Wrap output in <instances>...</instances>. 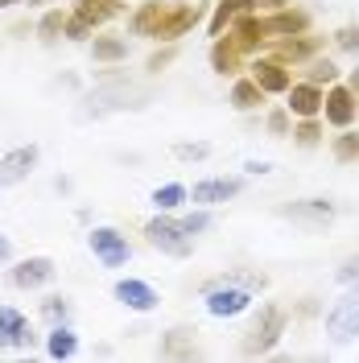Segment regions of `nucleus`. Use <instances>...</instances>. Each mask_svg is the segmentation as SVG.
I'll list each match as a JSON object with an SVG mask.
<instances>
[{
    "instance_id": "nucleus-1",
    "label": "nucleus",
    "mask_w": 359,
    "mask_h": 363,
    "mask_svg": "<svg viewBox=\"0 0 359 363\" xmlns=\"http://www.w3.org/2000/svg\"><path fill=\"white\" fill-rule=\"evenodd\" d=\"M285 330V310H277V306H265L260 310V318H256V326L248 330L244 339V351L248 355H260V351H269L272 342H277V335Z\"/></svg>"
},
{
    "instance_id": "nucleus-2",
    "label": "nucleus",
    "mask_w": 359,
    "mask_h": 363,
    "mask_svg": "<svg viewBox=\"0 0 359 363\" xmlns=\"http://www.w3.org/2000/svg\"><path fill=\"white\" fill-rule=\"evenodd\" d=\"M326 335L335 342H347L359 335V294H347L343 301H335V310L326 314Z\"/></svg>"
},
{
    "instance_id": "nucleus-3",
    "label": "nucleus",
    "mask_w": 359,
    "mask_h": 363,
    "mask_svg": "<svg viewBox=\"0 0 359 363\" xmlns=\"http://www.w3.org/2000/svg\"><path fill=\"white\" fill-rule=\"evenodd\" d=\"M248 301L252 297L244 294V289H236V285H215V289H206V310L215 318H236V314H244L248 310Z\"/></svg>"
},
{
    "instance_id": "nucleus-4",
    "label": "nucleus",
    "mask_w": 359,
    "mask_h": 363,
    "mask_svg": "<svg viewBox=\"0 0 359 363\" xmlns=\"http://www.w3.org/2000/svg\"><path fill=\"white\" fill-rule=\"evenodd\" d=\"M149 231V240L158 244V248H165L170 256H186L190 252V240H186V227L182 223H170V219H153V223L145 227Z\"/></svg>"
},
{
    "instance_id": "nucleus-5",
    "label": "nucleus",
    "mask_w": 359,
    "mask_h": 363,
    "mask_svg": "<svg viewBox=\"0 0 359 363\" xmlns=\"http://www.w3.org/2000/svg\"><path fill=\"white\" fill-rule=\"evenodd\" d=\"M91 248H95V256H99L108 269H116V264L128 260V244H124V235H116L112 227H95V231H91Z\"/></svg>"
},
{
    "instance_id": "nucleus-6",
    "label": "nucleus",
    "mask_w": 359,
    "mask_h": 363,
    "mask_svg": "<svg viewBox=\"0 0 359 363\" xmlns=\"http://www.w3.org/2000/svg\"><path fill=\"white\" fill-rule=\"evenodd\" d=\"M33 161H38V149L29 145V149H13L9 157H0V186H13V182H21L29 169H33Z\"/></svg>"
},
{
    "instance_id": "nucleus-7",
    "label": "nucleus",
    "mask_w": 359,
    "mask_h": 363,
    "mask_svg": "<svg viewBox=\"0 0 359 363\" xmlns=\"http://www.w3.org/2000/svg\"><path fill=\"white\" fill-rule=\"evenodd\" d=\"M54 277V264L45 260V256H33V260H25L21 269H13V281L21 285V289H38Z\"/></svg>"
},
{
    "instance_id": "nucleus-8",
    "label": "nucleus",
    "mask_w": 359,
    "mask_h": 363,
    "mask_svg": "<svg viewBox=\"0 0 359 363\" xmlns=\"http://www.w3.org/2000/svg\"><path fill=\"white\" fill-rule=\"evenodd\" d=\"M116 297H120L124 306H133V310H153V306H158V294H153L149 285H140V281H120V285H116Z\"/></svg>"
},
{
    "instance_id": "nucleus-9",
    "label": "nucleus",
    "mask_w": 359,
    "mask_h": 363,
    "mask_svg": "<svg viewBox=\"0 0 359 363\" xmlns=\"http://www.w3.org/2000/svg\"><path fill=\"white\" fill-rule=\"evenodd\" d=\"M0 342H13V347L29 342V326L17 310H0Z\"/></svg>"
},
{
    "instance_id": "nucleus-10",
    "label": "nucleus",
    "mask_w": 359,
    "mask_h": 363,
    "mask_svg": "<svg viewBox=\"0 0 359 363\" xmlns=\"http://www.w3.org/2000/svg\"><path fill=\"white\" fill-rule=\"evenodd\" d=\"M318 108H322V91L314 87V83H302V87L289 91V112L297 116H314Z\"/></svg>"
},
{
    "instance_id": "nucleus-11",
    "label": "nucleus",
    "mask_w": 359,
    "mask_h": 363,
    "mask_svg": "<svg viewBox=\"0 0 359 363\" xmlns=\"http://www.w3.org/2000/svg\"><path fill=\"white\" fill-rule=\"evenodd\" d=\"M322 104H326V120H331V124H351V116H355V104H351V91H331V95H326V99H322Z\"/></svg>"
},
{
    "instance_id": "nucleus-12",
    "label": "nucleus",
    "mask_w": 359,
    "mask_h": 363,
    "mask_svg": "<svg viewBox=\"0 0 359 363\" xmlns=\"http://www.w3.org/2000/svg\"><path fill=\"white\" fill-rule=\"evenodd\" d=\"M236 190H240V182H227V178L199 182V186H194V203H223V199H231Z\"/></svg>"
},
{
    "instance_id": "nucleus-13",
    "label": "nucleus",
    "mask_w": 359,
    "mask_h": 363,
    "mask_svg": "<svg viewBox=\"0 0 359 363\" xmlns=\"http://www.w3.org/2000/svg\"><path fill=\"white\" fill-rule=\"evenodd\" d=\"M136 33H158L161 38V29H165V4H149V9H140L136 13V21H133Z\"/></svg>"
},
{
    "instance_id": "nucleus-14",
    "label": "nucleus",
    "mask_w": 359,
    "mask_h": 363,
    "mask_svg": "<svg viewBox=\"0 0 359 363\" xmlns=\"http://www.w3.org/2000/svg\"><path fill=\"white\" fill-rule=\"evenodd\" d=\"M256 83H260V91H289V74L277 62H260L256 67Z\"/></svg>"
},
{
    "instance_id": "nucleus-15",
    "label": "nucleus",
    "mask_w": 359,
    "mask_h": 363,
    "mask_svg": "<svg viewBox=\"0 0 359 363\" xmlns=\"http://www.w3.org/2000/svg\"><path fill=\"white\" fill-rule=\"evenodd\" d=\"M116 9H120V4H116V0H79V21H104V17H112Z\"/></svg>"
},
{
    "instance_id": "nucleus-16",
    "label": "nucleus",
    "mask_w": 359,
    "mask_h": 363,
    "mask_svg": "<svg viewBox=\"0 0 359 363\" xmlns=\"http://www.w3.org/2000/svg\"><path fill=\"white\" fill-rule=\"evenodd\" d=\"M306 17L302 13H281V17H272V21H260V33H293V29H302Z\"/></svg>"
},
{
    "instance_id": "nucleus-17",
    "label": "nucleus",
    "mask_w": 359,
    "mask_h": 363,
    "mask_svg": "<svg viewBox=\"0 0 359 363\" xmlns=\"http://www.w3.org/2000/svg\"><path fill=\"white\" fill-rule=\"evenodd\" d=\"M231 104H236V108H256V104H260V83H256V79H252V83H236Z\"/></svg>"
},
{
    "instance_id": "nucleus-18",
    "label": "nucleus",
    "mask_w": 359,
    "mask_h": 363,
    "mask_svg": "<svg viewBox=\"0 0 359 363\" xmlns=\"http://www.w3.org/2000/svg\"><path fill=\"white\" fill-rule=\"evenodd\" d=\"M50 355H54V359L74 355V335H70V330H54V335H50Z\"/></svg>"
},
{
    "instance_id": "nucleus-19",
    "label": "nucleus",
    "mask_w": 359,
    "mask_h": 363,
    "mask_svg": "<svg viewBox=\"0 0 359 363\" xmlns=\"http://www.w3.org/2000/svg\"><path fill=\"white\" fill-rule=\"evenodd\" d=\"M128 54V45L116 42V38H104V42H95V58H104V62H112V58H124Z\"/></svg>"
},
{
    "instance_id": "nucleus-20",
    "label": "nucleus",
    "mask_w": 359,
    "mask_h": 363,
    "mask_svg": "<svg viewBox=\"0 0 359 363\" xmlns=\"http://www.w3.org/2000/svg\"><path fill=\"white\" fill-rule=\"evenodd\" d=\"M182 199H186V190H182V186H161L158 194H153V203H158L161 211H170V206H178Z\"/></svg>"
},
{
    "instance_id": "nucleus-21",
    "label": "nucleus",
    "mask_w": 359,
    "mask_h": 363,
    "mask_svg": "<svg viewBox=\"0 0 359 363\" xmlns=\"http://www.w3.org/2000/svg\"><path fill=\"white\" fill-rule=\"evenodd\" d=\"M285 215H297V219H322V215H331V203H306V206H289Z\"/></svg>"
},
{
    "instance_id": "nucleus-22",
    "label": "nucleus",
    "mask_w": 359,
    "mask_h": 363,
    "mask_svg": "<svg viewBox=\"0 0 359 363\" xmlns=\"http://www.w3.org/2000/svg\"><path fill=\"white\" fill-rule=\"evenodd\" d=\"M335 153H338L343 161H347V157H355V153H359V136H343V140L335 145Z\"/></svg>"
},
{
    "instance_id": "nucleus-23",
    "label": "nucleus",
    "mask_w": 359,
    "mask_h": 363,
    "mask_svg": "<svg viewBox=\"0 0 359 363\" xmlns=\"http://www.w3.org/2000/svg\"><path fill=\"white\" fill-rule=\"evenodd\" d=\"M182 227H186V235H194V231H206L211 219H206V215H190V219H182Z\"/></svg>"
},
{
    "instance_id": "nucleus-24",
    "label": "nucleus",
    "mask_w": 359,
    "mask_h": 363,
    "mask_svg": "<svg viewBox=\"0 0 359 363\" xmlns=\"http://www.w3.org/2000/svg\"><path fill=\"white\" fill-rule=\"evenodd\" d=\"M310 74H314V83H322V79H335V67H331V62H314Z\"/></svg>"
},
{
    "instance_id": "nucleus-25",
    "label": "nucleus",
    "mask_w": 359,
    "mask_h": 363,
    "mask_svg": "<svg viewBox=\"0 0 359 363\" xmlns=\"http://www.w3.org/2000/svg\"><path fill=\"white\" fill-rule=\"evenodd\" d=\"M178 157H206V145H178Z\"/></svg>"
},
{
    "instance_id": "nucleus-26",
    "label": "nucleus",
    "mask_w": 359,
    "mask_h": 363,
    "mask_svg": "<svg viewBox=\"0 0 359 363\" xmlns=\"http://www.w3.org/2000/svg\"><path fill=\"white\" fill-rule=\"evenodd\" d=\"M45 314H50V318H67V301H62V297H54V301L45 306Z\"/></svg>"
},
{
    "instance_id": "nucleus-27",
    "label": "nucleus",
    "mask_w": 359,
    "mask_h": 363,
    "mask_svg": "<svg viewBox=\"0 0 359 363\" xmlns=\"http://www.w3.org/2000/svg\"><path fill=\"white\" fill-rule=\"evenodd\" d=\"M297 140H302V145H314V140H318V128H314V124H306V128L297 133Z\"/></svg>"
},
{
    "instance_id": "nucleus-28",
    "label": "nucleus",
    "mask_w": 359,
    "mask_h": 363,
    "mask_svg": "<svg viewBox=\"0 0 359 363\" xmlns=\"http://www.w3.org/2000/svg\"><path fill=\"white\" fill-rule=\"evenodd\" d=\"M338 42H343V45H359V33H355V29H347V33H338Z\"/></svg>"
},
{
    "instance_id": "nucleus-29",
    "label": "nucleus",
    "mask_w": 359,
    "mask_h": 363,
    "mask_svg": "<svg viewBox=\"0 0 359 363\" xmlns=\"http://www.w3.org/2000/svg\"><path fill=\"white\" fill-rule=\"evenodd\" d=\"M58 25H62V17H45V21H42V33H54Z\"/></svg>"
},
{
    "instance_id": "nucleus-30",
    "label": "nucleus",
    "mask_w": 359,
    "mask_h": 363,
    "mask_svg": "<svg viewBox=\"0 0 359 363\" xmlns=\"http://www.w3.org/2000/svg\"><path fill=\"white\" fill-rule=\"evenodd\" d=\"M0 260H9V240L0 235Z\"/></svg>"
},
{
    "instance_id": "nucleus-31",
    "label": "nucleus",
    "mask_w": 359,
    "mask_h": 363,
    "mask_svg": "<svg viewBox=\"0 0 359 363\" xmlns=\"http://www.w3.org/2000/svg\"><path fill=\"white\" fill-rule=\"evenodd\" d=\"M351 91H359V70H355V74H351Z\"/></svg>"
},
{
    "instance_id": "nucleus-32",
    "label": "nucleus",
    "mask_w": 359,
    "mask_h": 363,
    "mask_svg": "<svg viewBox=\"0 0 359 363\" xmlns=\"http://www.w3.org/2000/svg\"><path fill=\"white\" fill-rule=\"evenodd\" d=\"M260 4H285V0H260Z\"/></svg>"
},
{
    "instance_id": "nucleus-33",
    "label": "nucleus",
    "mask_w": 359,
    "mask_h": 363,
    "mask_svg": "<svg viewBox=\"0 0 359 363\" xmlns=\"http://www.w3.org/2000/svg\"><path fill=\"white\" fill-rule=\"evenodd\" d=\"M4 4H13V0H0V9H4Z\"/></svg>"
}]
</instances>
